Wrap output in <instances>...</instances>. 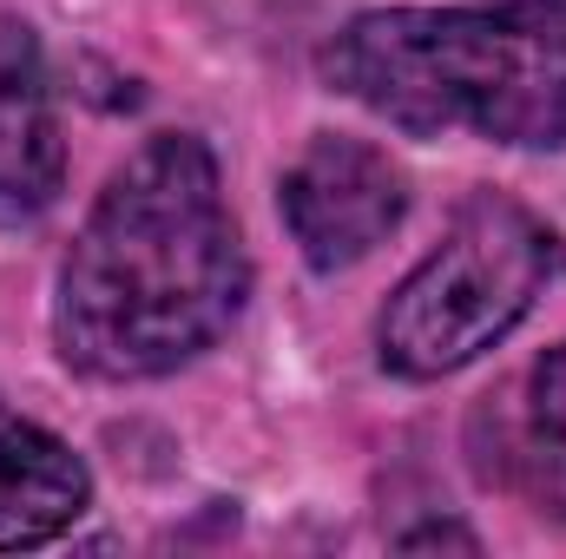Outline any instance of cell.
<instances>
[{"instance_id":"cell-1","label":"cell","mask_w":566,"mask_h":559,"mask_svg":"<svg viewBox=\"0 0 566 559\" xmlns=\"http://www.w3.org/2000/svg\"><path fill=\"white\" fill-rule=\"evenodd\" d=\"M251 257L198 133H151L86 211L60 289L53 349L93 382H158L238 323Z\"/></svg>"},{"instance_id":"cell-2","label":"cell","mask_w":566,"mask_h":559,"mask_svg":"<svg viewBox=\"0 0 566 559\" xmlns=\"http://www.w3.org/2000/svg\"><path fill=\"white\" fill-rule=\"evenodd\" d=\"M323 80L409 139L566 145V0L369 7L323 46Z\"/></svg>"},{"instance_id":"cell-3","label":"cell","mask_w":566,"mask_h":559,"mask_svg":"<svg viewBox=\"0 0 566 559\" xmlns=\"http://www.w3.org/2000/svg\"><path fill=\"white\" fill-rule=\"evenodd\" d=\"M554 264H560V238L527 204L501 191H474L454 211L448 238L382 303L376 323L382 369L402 382H441L481 362L541 303Z\"/></svg>"},{"instance_id":"cell-4","label":"cell","mask_w":566,"mask_h":559,"mask_svg":"<svg viewBox=\"0 0 566 559\" xmlns=\"http://www.w3.org/2000/svg\"><path fill=\"white\" fill-rule=\"evenodd\" d=\"M277 211L303 264L336 277L396 238L409 211V178L382 145L349 139V133H316L303 145V158L277 178Z\"/></svg>"},{"instance_id":"cell-5","label":"cell","mask_w":566,"mask_h":559,"mask_svg":"<svg viewBox=\"0 0 566 559\" xmlns=\"http://www.w3.org/2000/svg\"><path fill=\"white\" fill-rule=\"evenodd\" d=\"M66 178V139L53 80L40 66V46L27 27L0 33V218H33L60 198Z\"/></svg>"},{"instance_id":"cell-6","label":"cell","mask_w":566,"mask_h":559,"mask_svg":"<svg viewBox=\"0 0 566 559\" xmlns=\"http://www.w3.org/2000/svg\"><path fill=\"white\" fill-rule=\"evenodd\" d=\"M93 507L86 461L40 421L0 415V553L60 540Z\"/></svg>"},{"instance_id":"cell-7","label":"cell","mask_w":566,"mask_h":559,"mask_svg":"<svg viewBox=\"0 0 566 559\" xmlns=\"http://www.w3.org/2000/svg\"><path fill=\"white\" fill-rule=\"evenodd\" d=\"M514 481L541 514L566 520V342L527 369V402L514 434Z\"/></svg>"},{"instance_id":"cell-8","label":"cell","mask_w":566,"mask_h":559,"mask_svg":"<svg viewBox=\"0 0 566 559\" xmlns=\"http://www.w3.org/2000/svg\"><path fill=\"white\" fill-rule=\"evenodd\" d=\"M396 547H402V553H422V547H461V553H481V540H474L468 527H454V520H428V527H416V534H402Z\"/></svg>"}]
</instances>
